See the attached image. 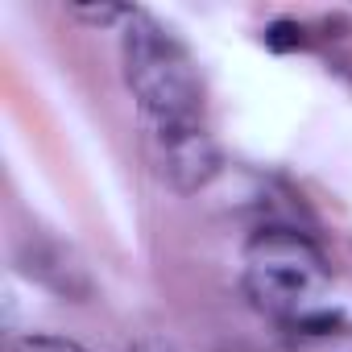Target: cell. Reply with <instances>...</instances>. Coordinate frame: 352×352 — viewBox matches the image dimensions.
<instances>
[{
	"instance_id": "1",
	"label": "cell",
	"mask_w": 352,
	"mask_h": 352,
	"mask_svg": "<svg viewBox=\"0 0 352 352\" xmlns=\"http://www.w3.org/2000/svg\"><path fill=\"white\" fill-rule=\"evenodd\" d=\"M241 282L249 302L286 323L290 331H302L331 311V274L323 253L294 228H261L245 245Z\"/></svg>"
},
{
	"instance_id": "2",
	"label": "cell",
	"mask_w": 352,
	"mask_h": 352,
	"mask_svg": "<svg viewBox=\"0 0 352 352\" xmlns=\"http://www.w3.org/2000/svg\"><path fill=\"white\" fill-rule=\"evenodd\" d=\"M124 83L137 100L141 124L204 120V83L191 50L149 13H133L120 34Z\"/></svg>"
},
{
	"instance_id": "3",
	"label": "cell",
	"mask_w": 352,
	"mask_h": 352,
	"mask_svg": "<svg viewBox=\"0 0 352 352\" xmlns=\"http://www.w3.org/2000/svg\"><path fill=\"white\" fill-rule=\"evenodd\" d=\"M141 145L153 174L179 195L204 191L220 170V149H216V137L208 133V120L141 124Z\"/></svg>"
},
{
	"instance_id": "4",
	"label": "cell",
	"mask_w": 352,
	"mask_h": 352,
	"mask_svg": "<svg viewBox=\"0 0 352 352\" xmlns=\"http://www.w3.org/2000/svg\"><path fill=\"white\" fill-rule=\"evenodd\" d=\"M71 13L83 17V21H91V25H112V21H129L137 9H116V5H75Z\"/></svg>"
},
{
	"instance_id": "5",
	"label": "cell",
	"mask_w": 352,
	"mask_h": 352,
	"mask_svg": "<svg viewBox=\"0 0 352 352\" xmlns=\"http://www.w3.org/2000/svg\"><path fill=\"white\" fill-rule=\"evenodd\" d=\"M9 352H83V348L71 344V340H58V336H25Z\"/></svg>"
},
{
	"instance_id": "6",
	"label": "cell",
	"mask_w": 352,
	"mask_h": 352,
	"mask_svg": "<svg viewBox=\"0 0 352 352\" xmlns=\"http://www.w3.org/2000/svg\"><path fill=\"white\" fill-rule=\"evenodd\" d=\"M265 46L270 50H294V46H302V30L294 21H274L265 30Z\"/></svg>"
},
{
	"instance_id": "7",
	"label": "cell",
	"mask_w": 352,
	"mask_h": 352,
	"mask_svg": "<svg viewBox=\"0 0 352 352\" xmlns=\"http://www.w3.org/2000/svg\"><path fill=\"white\" fill-rule=\"evenodd\" d=\"M129 352H179L174 344H166V340H157V336H149V340H137Z\"/></svg>"
}]
</instances>
